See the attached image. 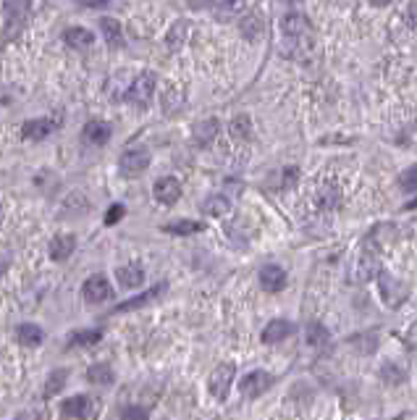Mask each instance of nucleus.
Returning a JSON list of instances; mask_svg holds the SVG:
<instances>
[{
    "label": "nucleus",
    "instance_id": "1",
    "mask_svg": "<svg viewBox=\"0 0 417 420\" xmlns=\"http://www.w3.org/2000/svg\"><path fill=\"white\" fill-rule=\"evenodd\" d=\"M153 92H155V74L144 72L131 79V84L126 87V92H124V100L131 103V106H137V108H144V106H150Z\"/></svg>",
    "mask_w": 417,
    "mask_h": 420
},
{
    "label": "nucleus",
    "instance_id": "44",
    "mask_svg": "<svg viewBox=\"0 0 417 420\" xmlns=\"http://www.w3.org/2000/svg\"><path fill=\"white\" fill-rule=\"evenodd\" d=\"M0 221H3V203H0Z\"/></svg>",
    "mask_w": 417,
    "mask_h": 420
},
{
    "label": "nucleus",
    "instance_id": "19",
    "mask_svg": "<svg viewBox=\"0 0 417 420\" xmlns=\"http://www.w3.org/2000/svg\"><path fill=\"white\" fill-rule=\"evenodd\" d=\"M63 42L74 50H87L95 42V35H92L90 29H84V26H69V29L63 32Z\"/></svg>",
    "mask_w": 417,
    "mask_h": 420
},
{
    "label": "nucleus",
    "instance_id": "22",
    "mask_svg": "<svg viewBox=\"0 0 417 420\" xmlns=\"http://www.w3.org/2000/svg\"><path fill=\"white\" fill-rule=\"evenodd\" d=\"M205 228L203 221H192V218H179V221H171L163 226L166 234H176V237H189V234H200Z\"/></svg>",
    "mask_w": 417,
    "mask_h": 420
},
{
    "label": "nucleus",
    "instance_id": "15",
    "mask_svg": "<svg viewBox=\"0 0 417 420\" xmlns=\"http://www.w3.org/2000/svg\"><path fill=\"white\" fill-rule=\"evenodd\" d=\"M291 331H294V324H291V321H287V318H275V321H271V324L262 328V342H265V344L284 342L287 336H291Z\"/></svg>",
    "mask_w": 417,
    "mask_h": 420
},
{
    "label": "nucleus",
    "instance_id": "16",
    "mask_svg": "<svg viewBox=\"0 0 417 420\" xmlns=\"http://www.w3.org/2000/svg\"><path fill=\"white\" fill-rule=\"evenodd\" d=\"M82 140H84V142H90V144L108 142V140H110V126H108L105 121H100V119L87 121V124H84V129H82Z\"/></svg>",
    "mask_w": 417,
    "mask_h": 420
},
{
    "label": "nucleus",
    "instance_id": "40",
    "mask_svg": "<svg viewBox=\"0 0 417 420\" xmlns=\"http://www.w3.org/2000/svg\"><path fill=\"white\" fill-rule=\"evenodd\" d=\"M82 6H87V8H103V6H108V0H79Z\"/></svg>",
    "mask_w": 417,
    "mask_h": 420
},
{
    "label": "nucleus",
    "instance_id": "2",
    "mask_svg": "<svg viewBox=\"0 0 417 420\" xmlns=\"http://www.w3.org/2000/svg\"><path fill=\"white\" fill-rule=\"evenodd\" d=\"M63 415L74 420H95L97 418V399L90 394H74L63 402Z\"/></svg>",
    "mask_w": 417,
    "mask_h": 420
},
{
    "label": "nucleus",
    "instance_id": "37",
    "mask_svg": "<svg viewBox=\"0 0 417 420\" xmlns=\"http://www.w3.org/2000/svg\"><path fill=\"white\" fill-rule=\"evenodd\" d=\"M124 216H126V208H124L121 203H113L105 213V226H116Z\"/></svg>",
    "mask_w": 417,
    "mask_h": 420
},
{
    "label": "nucleus",
    "instance_id": "43",
    "mask_svg": "<svg viewBox=\"0 0 417 420\" xmlns=\"http://www.w3.org/2000/svg\"><path fill=\"white\" fill-rule=\"evenodd\" d=\"M6 265H8V260H6V258H0V274L6 271Z\"/></svg>",
    "mask_w": 417,
    "mask_h": 420
},
{
    "label": "nucleus",
    "instance_id": "35",
    "mask_svg": "<svg viewBox=\"0 0 417 420\" xmlns=\"http://www.w3.org/2000/svg\"><path fill=\"white\" fill-rule=\"evenodd\" d=\"M244 11V0H221L218 3V19L221 22H228L231 16H237V13H241Z\"/></svg>",
    "mask_w": 417,
    "mask_h": 420
},
{
    "label": "nucleus",
    "instance_id": "30",
    "mask_svg": "<svg viewBox=\"0 0 417 420\" xmlns=\"http://www.w3.org/2000/svg\"><path fill=\"white\" fill-rule=\"evenodd\" d=\"M187 37H189V24L187 22H176V24L171 26V32L166 37V45L171 50H179L184 42H187Z\"/></svg>",
    "mask_w": 417,
    "mask_h": 420
},
{
    "label": "nucleus",
    "instance_id": "12",
    "mask_svg": "<svg viewBox=\"0 0 417 420\" xmlns=\"http://www.w3.org/2000/svg\"><path fill=\"white\" fill-rule=\"evenodd\" d=\"M378 271H381V260H378L375 250L368 244V247L362 250V255H359V260H357V278L359 281H370V278L378 276Z\"/></svg>",
    "mask_w": 417,
    "mask_h": 420
},
{
    "label": "nucleus",
    "instance_id": "7",
    "mask_svg": "<svg viewBox=\"0 0 417 420\" xmlns=\"http://www.w3.org/2000/svg\"><path fill=\"white\" fill-rule=\"evenodd\" d=\"M82 294L87 302H92V305H100V302H105L113 297V287H110V281H108L103 274H95V276H90L84 281L82 287Z\"/></svg>",
    "mask_w": 417,
    "mask_h": 420
},
{
    "label": "nucleus",
    "instance_id": "17",
    "mask_svg": "<svg viewBox=\"0 0 417 420\" xmlns=\"http://www.w3.org/2000/svg\"><path fill=\"white\" fill-rule=\"evenodd\" d=\"M315 203H318L321 210H336L341 205V190L336 187L334 181H325L318 190V194H315Z\"/></svg>",
    "mask_w": 417,
    "mask_h": 420
},
{
    "label": "nucleus",
    "instance_id": "14",
    "mask_svg": "<svg viewBox=\"0 0 417 420\" xmlns=\"http://www.w3.org/2000/svg\"><path fill=\"white\" fill-rule=\"evenodd\" d=\"M76 250V237L74 234H58L56 240L50 242V258L56 260V263H63V260H69Z\"/></svg>",
    "mask_w": 417,
    "mask_h": 420
},
{
    "label": "nucleus",
    "instance_id": "3",
    "mask_svg": "<svg viewBox=\"0 0 417 420\" xmlns=\"http://www.w3.org/2000/svg\"><path fill=\"white\" fill-rule=\"evenodd\" d=\"M147 168H150V153H147L144 147H131V150H126V153L119 158L121 176L134 179V176H142Z\"/></svg>",
    "mask_w": 417,
    "mask_h": 420
},
{
    "label": "nucleus",
    "instance_id": "31",
    "mask_svg": "<svg viewBox=\"0 0 417 420\" xmlns=\"http://www.w3.org/2000/svg\"><path fill=\"white\" fill-rule=\"evenodd\" d=\"M100 339H103V331H100V328L74 331V336H71V347H95Z\"/></svg>",
    "mask_w": 417,
    "mask_h": 420
},
{
    "label": "nucleus",
    "instance_id": "36",
    "mask_svg": "<svg viewBox=\"0 0 417 420\" xmlns=\"http://www.w3.org/2000/svg\"><path fill=\"white\" fill-rule=\"evenodd\" d=\"M352 344L357 349H362V352H373V349L378 347V339H375V334H362V336H355Z\"/></svg>",
    "mask_w": 417,
    "mask_h": 420
},
{
    "label": "nucleus",
    "instance_id": "45",
    "mask_svg": "<svg viewBox=\"0 0 417 420\" xmlns=\"http://www.w3.org/2000/svg\"><path fill=\"white\" fill-rule=\"evenodd\" d=\"M287 3H297V0H287Z\"/></svg>",
    "mask_w": 417,
    "mask_h": 420
},
{
    "label": "nucleus",
    "instance_id": "26",
    "mask_svg": "<svg viewBox=\"0 0 417 420\" xmlns=\"http://www.w3.org/2000/svg\"><path fill=\"white\" fill-rule=\"evenodd\" d=\"M163 284H158V287H153L150 292H142V294H137V297H131V300L121 302L119 308H116V312H126V310H137V308H142V305H147V302H153L163 292Z\"/></svg>",
    "mask_w": 417,
    "mask_h": 420
},
{
    "label": "nucleus",
    "instance_id": "24",
    "mask_svg": "<svg viewBox=\"0 0 417 420\" xmlns=\"http://www.w3.org/2000/svg\"><path fill=\"white\" fill-rule=\"evenodd\" d=\"M160 106H163V110L166 113H176V110L184 108V90L181 87H166L163 90V95H160Z\"/></svg>",
    "mask_w": 417,
    "mask_h": 420
},
{
    "label": "nucleus",
    "instance_id": "18",
    "mask_svg": "<svg viewBox=\"0 0 417 420\" xmlns=\"http://www.w3.org/2000/svg\"><path fill=\"white\" fill-rule=\"evenodd\" d=\"M215 134H218V121L215 119L197 121V124L192 126V140L197 142V147H207V144H213Z\"/></svg>",
    "mask_w": 417,
    "mask_h": 420
},
{
    "label": "nucleus",
    "instance_id": "33",
    "mask_svg": "<svg viewBox=\"0 0 417 420\" xmlns=\"http://www.w3.org/2000/svg\"><path fill=\"white\" fill-rule=\"evenodd\" d=\"M87 378L95 381V384L110 386L116 381V373H113V368H108V365H92V368H87Z\"/></svg>",
    "mask_w": 417,
    "mask_h": 420
},
{
    "label": "nucleus",
    "instance_id": "29",
    "mask_svg": "<svg viewBox=\"0 0 417 420\" xmlns=\"http://www.w3.org/2000/svg\"><path fill=\"white\" fill-rule=\"evenodd\" d=\"M228 197H223V194H210V197H205L203 203V213L205 216H223V213H228Z\"/></svg>",
    "mask_w": 417,
    "mask_h": 420
},
{
    "label": "nucleus",
    "instance_id": "41",
    "mask_svg": "<svg viewBox=\"0 0 417 420\" xmlns=\"http://www.w3.org/2000/svg\"><path fill=\"white\" fill-rule=\"evenodd\" d=\"M187 3H189L192 8H207L213 0H187Z\"/></svg>",
    "mask_w": 417,
    "mask_h": 420
},
{
    "label": "nucleus",
    "instance_id": "38",
    "mask_svg": "<svg viewBox=\"0 0 417 420\" xmlns=\"http://www.w3.org/2000/svg\"><path fill=\"white\" fill-rule=\"evenodd\" d=\"M121 420H150V412L144 408H137V405H129L121 412Z\"/></svg>",
    "mask_w": 417,
    "mask_h": 420
},
{
    "label": "nucleus",
    "instance_id": "32",
    "mask_svg": "<svg viewBox=\"0 0 417 420\" xmlns=\"http://www.w3.org/2000/svg\"><path fill=\"white\" fill-rule=\"evenodd\" d=\"M250 134H252V119L247 116V113H241V116H237V119L231 121V137L234 140H250Z\"/></svg>",
    "mask_w": 417,
    "mask_h": 420
},
{
    "label": "nucleus",
    "instance_id": "6",
    "mask_svg": "<svg viewBox=\"0 0 417 420\" xmlns=\"http://www.w3.org/2000/svg\"><path fill=\"white\" fill-rule=\"evenodd\" d=\"M273 386V376L268 371H250L241 381H239V392L247 396V399H257L268 389Z\"/></svg>",
    "mask_w": 417,
    "mask_h": 420
},
{
    "label": "nucleus",
    "instance_id": "4",
    "mask_svg": "<svg viewBox=\"0 0 417 420\" xmlns=\"http://www.w3.org/2000/svg\"><path fill=\"white\" fill-rule=\"evenodd\" d=\"M378 292H381V300L389 305V308H399L402 302L407 300V287L402 281H396L391 274L386 271H378Z\"/></svg>",
    "mask_w": 417,
    "mask_h": 420
},
{
    "label": "nucleus",
    "instance_id": "8",
    "mask_svg": "<svg viewBox=\"0 0 417 420\" xmlns=\"http://www.w3.org/2000/svg\"><path fill=\"white\" fill-rule=\"evenodd\" d=\"M3 11H6V19H8L11 32H19V26H24L26 16L32 13V0H6V3H3Z\"/></svg>",
    "mask_w": 417,
    "mask_h": 420
},
{
    "label": "nucleus",
    "instance_id": "34",
    "mask_svg": "<svg viewBox=\"0 0 417 420\" xmlns=\"http://www.w3.org/2000/svg\"><path fill=\"white\" fill-rule=\"evenodd\" d=\"M273 181H278L275 187H281V190H289V187H294V184L299 181V168L297 166L281 168L278 174H273Z\"/></svg>",
    "mask_w": 417,
    "mask_h": 420
},
{
    "label": "nucleus",
    "instance_id": "9",
    "mask_svg": "<svg viewBox=\"0 0 417 420\" xmlns=\"http://www.w3.org/2000/svg\"><path fill=\"white\" fill-rule=\"evenodd\" d=\"M281 32L287 37H305V35H312V24L305 13L289 11L287 16L281 19Z\"/></svg>",
    "mask_w": 417,
    "mask_h": 420
},
{
    "label": "nucleus",
    "instance_id": "13",
    "mask_svg": "<svg viewBox=\"0 0 417 420\" xmlns=\"http://www.w3.org/2000/svg\"><path fill=\"white\" fill-rule=\"evenodd\" d=\"M56 121L53 119H32L24 124V129H22V137L29 140V142H37V140H45L48 134L56 132Z\"/></svg>",
    "mask_w": 417,
    "mask_h": 420
},
{
    "label": "nucleus",
    "instance_id": "39",
    "mask_svg": "<svg viewBox=\"0 0 417 420\" xmlns=\"http://www.w3.org/2000/svg\"><path fill=\"white\" fill-rule=\"evenodd\" d=\"M399 184H402V190H407V192H415V168H407L405 176H399Z\"/></svg>",
    "mask_w": 417,
    "mask_h": 420
},
{
    "label": "nucleus",
    "instance_id": "42",
    "mask_svg": "<svg viewBox=\"0 0 417 420\" xmlns=\"http://www.w3.org/2000/svg\"><path fill=\"white\" fill-rule=\"evenodd\" d=\"M368 3H370V6H375V8H386L391 0H368Z\"/></svg>",
    "mask_w": 417,
    "mask_h": 420
},
{
    "label": "nucleus",
    "instance_id": "23",
    "mask_svg": "<svg viewBox=\"0 0 417 420\" xmlns=\"http://www.w3.org/2000/svg\"><path fill=\"white\" fill-rule=\"evenodd\" d=\"M16 339H19V344H24V347H40L42 339H45V331L37 324H22L16 328Z\"/></svg>",
    "mask_w": 417,
    "mask_h": 420
},
{
    "label": "nucleus",
    "instance_id": "10",
    "mask_svg": "<svg viewBox=\"0 0 417 420\" xmlns=\"http://www.w3.org/2000/svg\"><path fill=\"white\" fill-rule=\"evenodd\" d=\"M153 194H155L158 203H163V205L179 203V197H181L179 179H173V176H160V179L155 181V187H153Z\"/></svg>",
    "mask_w": 417,
    "mask_h": 420
},
{
    "label": "nucleus",
    "instance_id": "28",
    "mask_svg": "<svg viewBox=\"0 0 417 420\" xmlns=\"http://www.w3.org/2000/svg\"><path fill=\"white\" fill-rule=\"evenodd\" d=\"M66 381H69V371H66V368H58V371L50 373L48 384H45V389H42L45 399H50V396L60 394V392H63V386H66Z\"/></svg>",
    "mask_w": 417,
    "mask_h": 420
},
{
    "label": "nucleus",
    "instance_id": "21",
    "mask_svg": "<svg viewBox=\"0 0 417 420\" xmlns=\"http://www.w3.org/2000/svg\"><path fill=\"white\" fill-rule=\"evenodd\" d=\"M116 278L124 289H137L144 284V271L139 265H121L116 271Z\"/></svg>",
    "mask_w": 417,
    "mask_h": 420
},
{
    "label": "nucleus",
    "instance_id": "27",
    "mask_svg": "<svg viewBox=\"0 0 417 420\" xmlns=\"http://www.w3.org/2000/svg\"><path fill=\"white\" fill-rule=\"evenodd\" d=\"M305 339H307L310 347H325L331 334H328V328H325L321 321H310L307 328H305Z\"/></svg>",
    "mask_w": 417,
    "mask_h": 420
},
{
    "label": "nucleus",
    "instance_id": "5",
    "mask_svg": "<svg viewBox=\"0 0 417 420\" xmlns=\"http://www.w3.org/2000/svg\"><path fill=\"white\" fill-rule=\"evenodd\" d=\"M234 376H237V368L231 365V362H223V365H218L213 373H210V381H207V389H210V394L215 399H226L228 392H231V384H234Z\"/></svg>",
    "mask_w": 417,
    "mask_h": 420
},
{
    "label": "nucleus",
    "instance_id": "11",
    "mask_svg": "<svg viewBox=\"0 0 417 420\" xmlns=\"http://www.w3.org/2000/svg\"><path fill=\"white\" fill-rule=\"evenodd\" d=\"M287 271L281 268V265H262L260 268V287L265 292H281V289L287 287Z\"/></svg>",
    "mask_w": 417,
    "mask_h": 420
},
{
    "label": "nucleus",
    "instance_id": "25",
    "mask_svg": "<svg viewBox=\"0 0 417 420\" xmlns=\"http://www.w3.org/2000/svg\"><path fill=\"white\" fill-rule=\"evenodd\" d=\"M100 29H103V35H105L108 45H113V48H121V45H124V29H121V24L116 19H110V16L100 19Z\"/></svg>",
    "mask_w": 417,
    "mask_h": 420
},
{
    "label": "nucleus",
    "instance_id": "20",
    "mask_svg": "<svg viewBox=\"0 0 417 420\" xmlns=\"http://www.w3.org/2000/svg\"><path fill=\"white\" fill-rule=\"evenodd\" d=\"M239 32H241V37H244L247 42L260 40L262 32H265V24H262L260 13H247V16H241V22H239Z\"/></svg>",
    "mask_w": 417,
    "mask_h": 420
}]
</instances>
